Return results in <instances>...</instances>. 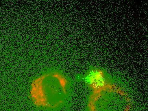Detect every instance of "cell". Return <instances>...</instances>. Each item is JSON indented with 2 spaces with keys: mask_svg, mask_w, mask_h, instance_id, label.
I'll return each instance as SVG.
<instances>
[{
  "mask_svg": "<svg viewBox=\"0 0 148 111\" xmlns=\"http://www.w3.org/2000/svg\"><path fill=\"white\" fill-rule=\"evenodd\" d=\"M89 107L91 111H129L130 104L127 97L123 95L97 93L91 98Z\"/></svg>",
  "mask_w": 148,
  "mask_h": 111,
  "instance_id": "1",
  "label": "cell"
},
{
  "mask_svg": "<svg viewBox=\"0 0 148 111\" xmlns=\"http://www.w3.org/2000/svg\"><path fill=\"white\" fill-rule=\"evenodd\" d=\"M89 80L92 84L94 85H96V86L98 88H101L103 87L104 84L102 77L101 74L99 73H93L90 74V77H89Z\"/></svg>",
  "mask_w": 148,
  "mask_h": 111,
  "instance_id": "2",
  "label": "cell"
}]
</instances>
